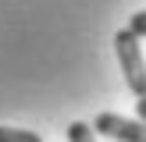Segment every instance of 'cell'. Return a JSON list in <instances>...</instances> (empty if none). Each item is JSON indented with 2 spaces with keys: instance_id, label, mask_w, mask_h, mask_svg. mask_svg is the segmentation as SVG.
<instances>
[{
  "instance_id": "obj_1",
  "label": "cell",
  "mask_w": 146,
  "mask_h": 142,
  "mask_svg": "<svg viewBox=\"0 0 146 142\" xmlns=\"http://www.w3.org/2000/svg\"><path fill=\"white\" fill-rule=\"evenodd\" d=\"M114 50H118V60H121V71H125V82L135 96H146V57H143V43L135 39L128 28H118L114 36Z\"/></svg>"
},
{
  "instance_id": "obj_2",
  "label": "cell",
  "mask_w": 146,
  "mask_h": 142,
  "mask_svg": "<svg viewBox=\"0 0 146 142\" xmlns=\"http://www.w3.org/2000/svg\"><path fill=\"white\" fill-rule=\"evenodd\" d=\"M93 131L107 135V139H118V142H146V124L132 117H121V114H100L93 121Z\"/></svg>"
},
{
  "instance_id": "obj_3",
  "label": "cell",
  "mask_w": 146,
  "mask_h": 142,
  "mask_svg": "<svg viewBox=\"0 0 146 142\" xmlns=\"http://www.w3.org/2000/svg\"><path fill=\"white\" fill-rule=\"evenodd\" d=\"M0 142H43L36 131H25V128H7L0 124Z\"/></svg>"
},
{
  "instance_id": "obj_4",
  "label": "cell",
  "mask_w": 146,
  "mask_h": 142,
  "mask_svg": "<svg viewBox=\"0 0 146 142\" xmlns=\"http://www.w3.org/2000/svg\"><path fill=\"white\" fill-rule=\"evenodd\" d=\"M68 142H96V139H93V124L71 121V124H68Z\"/></svg>"
},
{
  "instance_id": "obj_5",
  "label": "cell",
  "mask_w": 146,
  "mask_h": 142,
  "mask_svg": "<svg viewBox=\"0 0 146 142\" xmlns=\"http://www.w3.org/2000/svg\"><path fill=\"white\" fill-rule=\"evenodd\" d=\"M125 28L135 36V39H146V7H143V11H135L132 18H128V25H125Z\"/></svg>"
},
{
  "instance_id": "obj_6",
  "label": "cell",
  "mask_w": 146,
  "mask_h": 142,
  "mask_svg": "<svg viewBox=\"0 0 146 142\" xmlns=\"http://www.w3.org/2000/svg\"><path fill=\"white\" fill-rule=\"evenodd\" d=\"M135 114H139V121L146 124V96H143V99H135Z\"/></svg>"
}]
</instances>
